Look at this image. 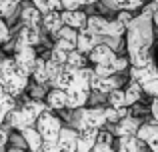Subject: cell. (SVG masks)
I'll use <instances>...</instances> for the list:
<instances>
[{"mask_svg": "<svg viewBox=\"0 0 158 152\" xmlns=\"http://www.w3.org/2000/svg\"><path fill=\"white\" fill-rule=\"evenodd\" d=\"M36 58H38V52H36V48H32V46H24V48H16L14 50L16 64L30 76H32V68H34V64H36Z\"/></svg>", "mask_w": 158, "mask_h": 152, "instance_id": "10", "label": "cell"}, {"mask_svg": "<svg viewBox=\"0 0 158 152\" xmlns=\"http://www.w3.org/2000/svg\"><path fill=\"white\" fill-rule=\"evenodd\" d=\"M82 4H80V0H62V8L64 10H78Z\"/></svg>", "mask_w": 158, "mask_h": 152, "instance_id": "36", "label": "cell"}, {"mask_svg": "<svg viewBox=\"0 0 158 152\" xmlns=\"http://www.w3.org/2000/svg\"><path fill=\"white\" fill-rule=\"evenodd\" d=\"M14 108H16V98L10 96V94L2 88V84H0V124L6 120L8 114H10Z\"/></svg>", "mask_w": 158, "mask_h": 152, "instance_id": "20", "label": "cell"}, {"mask_svg": "<svg viewBox=\"0 0 158 152\" xmlns=\"http://www.w3.org/2000/svg\"><path fill=\"white\" fill-rule=\"evenodd\" d=\"M62 70H64V64H58V62H54L52 58H46V74H48V82H52Z\"/></svg>", "mask_w": 158, "mask_h": 152, "instance_id": "30", "label": "cell"}, {"mask_svg": "<svg viewBox=\"0 0 158 152\" xmlns=\"http://www.w3.org/2000/svg\"><path fill=\"white\" fill-rule=\"evenodd\" d=\"M94 2H98V0H80V4H82V6H92Z\"/></svg>", "mask_w": 158, "mask_h": 152, "instance_id": "41", "label": "cell"}, {"mask_svg": "<svg viewBox=\"0 0 158 152\" xmlns=\"http://www.w3.org/2000/svg\"><path fill=\"white\" fill-rule=\"evenodd\" d=\"M142 92H144L142 86L136 80H128V86H126V90H124V94H126V104L128 106L136 104V102L140 100V96H142Z\"/></svg>", "mask_w": 158, "mask_h": 152, "instance_id": "24", "label": "cell"}, {"mask_svg": "<svg viewBox=\"0 0 158 152\" xmlns=\"http://www.w3.org/2000/svg\"><path fill=\"white\" fill-rule=\"evenodd\" d=\"M144 142L138 136H120L118 140V152H142Z\"/></svg>", "mask_w": 158, "mask_h": 152, "instance_id": "22", "label": "cell"}, {"mask_svg": "<svg viewBox=\"0 0 158 152\" xmlns=\"http://www.w3.org/2000/svg\"><path fill=\"white\" fill-rule=\"evenodd\" d=\"M118 56L120 54L114 52L110 46H106V44H98V46L88 54V58H90V62H94V64H112Z\"/></svg>", "mask_w": 158, "mask_h": 152, "instance_id": "12", "label": "cell"}, {"mask_svg": "<svg viewBox=\"0 0 158 152\" xmlns=\"http://www.w3.org/2000/svg\"><path fill=\"white\" fill-rule=\"evenodd\" d=\"M28 76L22 68L16 64L14 58H4L2 68H0V84L10 96L18 98L24 90L28 88Z\"/></svg>", "mask_w": 158, "mask_h": 152, "instance_id": "4", "label": "cell"}, {"mask_svg": "<svg viewBox=\"0 0 158 152\" xmlns=\"http://www.w3.org/2000/svg\"><path fill=\"white\" fill-rule=\"evenodd\" d=\"M150 116H152V124H158V98H152L150 104Z\"/></svg>", "mask_w": 158, "mask_h": 152, "instance_id": "37", "label": "cell"}, {"mask_svg": "<svg viewBox=\"0 0 158 152\" xmlns=\"http://www.w3.org/2000/svg\"><path fill=\"white\" fill-rule=\"evenodd\" d=\"M10 152H22V150H10Z\"/></svg>", "mask_w": 158, "mask_h": 152, "instance_id": "43", "label": "cell"}, {"mask_svg": "<svg viewBox=\"0 0 158 152\" xmlns=\"http://www.w3.org/2000/svg\"><path fill=\"white\" fill-rule=\"evenodd\" d=\"M144 4H146V0H116V6L120 10H130V12L142 8Z\"/></svg>", "mask_w": 158, "mask_h": 152, "instance_id": "31", "label": "cell"}, {"mask_svg": "<svg viewBox=\"0 0 158 152\" xmlns=\"http://www.w3.org/2000/svg\"><path fill=\"white\" fill-rule=\"evenodd\" d=\"M158 10L156 2H148L140 8V14L132 18V22L126 28V52L130 66L142 68L150 64V50L156 40L154 28V12Z\"/></svg>", "mask_w": 158, "mask_h": 152, "instance_id": "1", "label": "cell"}, {"mask_svg": "<svg viewBox=\"0 0 158 152\" xmlns=\"http://www.w3.org/2000/svg\"><path fill=\"white\" fill-rule=\"evenodd\" d=\"M140 126H142L140 124V118H134V116L128 114L126 118H122V120L112 128V132H116L118 136H136Z\"/></svg>", "mask_w": 158, "mask_h": 152, "instance_id": "14", "label": "cell"}, {"mask_svg": "<svg viewBox=\"0 0 158 152\" xmlns=\"http://www.w3.org/2000/svg\"><path fill=\"white\" fill-rule=\"evenodd\" d=\"M78 148V130L62 128L56 142H44L42 152H76Z\"/></svg>", "mask_w": 158, "mask_h": 152, "instance_id": "7", "label": "cell"}, {"mask_svg": "<svg viewBox=\"0 0 158 152\" xmlns=\"http://www.w3.org/2000/svg\"><path fill=\"white\" fill-rule=\"evenodd\" d=\"M64 68H70V70H80V68H86V56L78 50H72L66 58Z\"/></svg>", "mask_w": 158, "mask_h": 152, "instance_id": "26", "label": "cell"}, {"mask_svg": "<svg viewBox=\"0 0 158 152\" xmlns=\"http://www.w3.org/2000/svg\"><path fill=\"white\" fill-rule=\"evenodd\" d=\"M32 78H34V82H38V84H46V82H48L46 58H42V56L36 58V64H34V68H32Z\"/></svg>", "mask_w": 158, "mask_h": 152, "instance_id": "25", "label": "cell"}, {"mask_svg": "<svg viewBox=\"0 0 158 152\" xmlns=\"http://www.w3.org/2000/svg\"><path fill=\"white\" fill-rule=\"evenodd\" d=\"M96 142H98V130H78L76 152H92Z\"/></svg>", "mask_w": 158, "mask_h": 152, "instance_id": "16", "label": "cell"}, {"mask_svg": "<svg viewBox=\"0 0 158 152\" xmlns=\"http://www.w3.org/2000/svg\"><path fill=\"white\" fill-rule=\"evenodd\" d=\"M48 110V104L44 100H34V98H28V100H24L20 106H16L14 110H12L10 114H8V124L12 126V128L20 130L22 132L24 128H30V126L36 124V120H38V116L42 112H46Z\"/></svg>", "mask_w": 158, "mask_h": 152, "instance_id": "2", "label": "cell"}, {"mask_svg": "<svg viewBox=\"0 0 158 152\" xmlns=\"http://www.w3.org/2000/svg\"><path fill=\"white\" fill-rule=\"evenodd\" d=\"M62 22L74 30H82L88 26V16L82 10H62Z\"/></svg>", "mask_w": 158, "mask_h": 152, "instance_id": "13", "label": "cell"}, {"mask_svg": "<svg viewBox=\"0 0 158 152\" xmlns=\"http://www.w3.org/2000/svg\"><path fill=\"white\" fill-rule=\"evenodd\" d=\"M20 2H22V0H0V16H2L6 22L8 20H14Z\"/></svg>", "mask_w": 158, "mask_h": 152, "instance_id": "23", "label": "cell"}, {"mask_svg": "<svg viewBox=\"0 0 158 152\" xmlns=\"http://www.w3.org/2000/svg\"><path fill=\"white\" fill-rule=\"evenodd\" d=\"M42 16L44 14L34 4H26V6H22V10H20V22H22L24 26H40V24H42Z\"/></svg>", "mask_w": 158, "mask_h": 152, "instance_id": "15", "label": "cell"}, {"mask_svg": "<svg viewBox=\"0 0 158 152\" xmlns=\"http://www.w3.org/2000/svg\"><path fill=\"white\" fill-rule=\"evenodd\" d=\"M8 138H10V136H8V130L4 128L2 124H0V148H4V146H6Z\"/></svg>", "mask_w": 158, "mask_h": 152, "instance_id": "40", "label": "cell"}, {"mask_svg": "<svg viewBox=\"0 0 158 152\" xmlns=\"http://www.w3.org/2000/svg\"><path fill=\"white\" fill-rule=\"evenodd\" d=\"M90 78H92V70H90L88 66L74 72L72 84L64 90L66 98H68V110L84 108V104H88L90 92H92V88H90Z\"/></svg>", "mask_w": 158, "mask_h": 152, "instance_id": "5", "label": "cell"}, {"mask_svg": "<svg viewBox=\"0 0 158 152\" xmlns=\"http://www.w3.org/2000/svg\"><path fill=\"white\" fill-rule=\"evenodd\" d=\"M40 42H42L40 26H22V28L18 30L16 40H14V50H16V48H24V46L36 48Z\"/></svg>", "mask_w": 158, "mask_h": 152, "instance_id": "9", "label": "cell"}, {"mask_svg": "<svg viewBox=\"0 0 158 152\" xmlns=\"http://www.w3.org/2000/svg\"><path fill=\"white\" fill-rule=\"evenodd\" d=\"M42 24H44V28H46L50 34H56V32L64 26V22H62V12L60 10L46 12V14L42 16Z\"/></svg>", "mask_w": 158, "mask_h": 152, "instance_id": "21", "label": "cell"}, {"mask_svg": "<svg viewBox=\"0 0 158 152\" xmlns=\"http://www.w3.org/2000/svg\"><path fill=\"white\" fill-rule=\"evenodd\" d=\"M150 2H156V4H158V0H150Z\"/></svg>", "mask_w": 158, "mask_h": 152, "instance_id": "44", "label": "cell"}, {"mask_svg": "<svg viewBox=\"0 0 158 152\" xmlns=\"http://www.w3.org/2000/svg\"><path fill=\"white\" fill-rule=\"evenodd\" d=\"M130 80H136L142 90L152 98H158V36L154 40V46L150 50V64L142 68L130 66Z\"/></svg>", "mask_w": 158, "mask_h": 152, "instance_id": "3", "label": "cell"}, {"mask_svg": "<svg viewBox=\"0 0 158 152\" xmlns=\"http://www.w3.org/2000/svg\"><path fill=\"white\" fill-rule=\"evenodd\" d=\"M106 110V120L108 122H120L122 118H126L128 114V106H124V108H114V106H108V108H104Z\"/></svg>", "mask_w": 158, "mask_h": 152, "instance_id": "28", "label": "cell"}, {"mask_svg": "<svg viewBox=\"0 0 158 152\" xmlns=\"http://www.w3.org/2000/svg\"><path fill=\"white\" fill-rule=\"evenodd\" d=\"M92 152H114L112 144H104V142H96V146L92 148Z\"/></svg>", "mask_w": 158, "mask_h": 152, "instance_id": "38", "label": "cell"}, {"mask_svg": "<svg viewBox=\"0 0 158 152\" xmlns=\"http://www.w3.org/2000/svg\"><path fill=\"white\" fill-rule=\"evenodd\" d=\"M110 24H112V20H108L100 14H92V16H88V26L86 28L96 32L98 36H108L110 34Z\"/></svg>", "mask_w": 158, "mask_h": 152, "instance_id": "17", "label": "cell"}, {"mask_svg": "<svg viewBox=\"0 0 158 152\" xmlns=\"http://www.w3.org/2000/svg\"><path fill=\"white\" fill-rule=\"evenodd\" d=\"M106 120V110L96 106V108H80V120H78V130H100Z\"/></svg>", "mask_w": 158, "mask_h": 152, "instance_id": "8", "label": "cell"}, {"mask_svg": "<svg viewBox=\"0 0 158 152\" xmlns=\"http://www.w3.org/2000/svg\"><path fill=\"white\" fill-rule=\"evenodd\" d=\"M132 18H134V16H132V12H130V10H120V12H118V16H116V20H120V22H122L126 28H128V24L132 22Z\"/></svg>", "mask_w": 158, "mask_h": 152, "instance_id": "34", "label": "cell"}, {"mask_svg": "<svg viewBox=\"0 0 158 152\" xmlns=\"http://www.w3.org/2000/svg\"><path fill=\"white\" fill-rule=\"evenodd\" d=\"M46 86H44V84H38V82H36V86H32V88H30V96L32 98H34V100H40V98H46Z\"/></svg>", "mask_w": 158, "mask_h": 152, "instance_id": "33", "label": "cell"}, {"mask_svg": "<svg viewBox=\"0 0 158 152\" xmlns=\"http://www.w3.org/2000/svg\"><path fill=\"white\" fill-rule=\"evenodd\" d=\"M2 60H4V58H2V56H0V68H2Z\"/></svg>", "mask_w": 158, "mask_h": 152, "instance_id": "42", "label": "cell"}, {"mask_svg": "<svg viewBox=\"0 0 158 152\" xmlns=\"http://www.w3.org/2000/svg\"><path fill=\"white\" fill-rule=\"evenodd\" d=\"M20 134H22V136H24V140H26L28 150H32V152H42L44 138L40 136V132L34 128V126H30V128H24Z\"/></svg>", "mask_w": 158, "mask_h": 152, "instance_id": "18", "label": "cell"}, {"mask_svg": "<svg viewBox=\"0 0 158 152\" xmlns=\"http://www.w3.org/2000/svg\"><path fill=\"white\" fill-rule=\"evenodd\" d=\"M8 140H10L14 146H20V148H28V144H26V140H24V136H10Z\"/></svg>", "mask_w": 158, "mask_h": 152, "instance_id": "39", "label": "cell"}, {"mask_svg": "<svg viewBox=\"0 0 158 152\" xmlns=\"http://www.w3.org/2000/svg\"><path fill=\"white\" fill-rule=\"evenodd\" d=\"M112 132L110 130H98V142H104V144H112Z\"/></svg>", "mask_w": 158, "mask_h": 152, "instance_id": "35", "label": "cell"}, {"mask_svg": "<svg viewBox=\"0 0 158 152\" xmlns=\"http://www.w3.org/2000/svg\"><path fill=\"white\" fill-rule=\"evenodd\" d=\"M108 104L114 106V108H124V106H128L126 104V94H124V90H120V88L112 90V92L108 94Z\"/></svg>", "mask_w": 158, "mask_h": 152, "instance_id": "29", "label": "cell"}, {"mask_svg": "<svg viewBox=\"0 0 158 152\" xmlns=\"http://www.w3.org/2000/svg\"><path fill=\"white\" fill-rule=\"evenodd\" d=\"M36 130L40 132V136L44 138V142H56L58 136H60V130H62V124H60V118L54 116L52 110L48 108L46 112H42L36 120Z\"/></svg>", "mask_w": 158, "mask_h": 152, "instance_id": "6", "label": "cell"}, {"mask_svg": "<svg viewBox=\"0 0 158 152\" xmlns=\"http://www.w3.org/2000/svg\"><path fill=\"white\" fill-rule=\"evenodd\" d=\"M46 104L50 110H64L68 108V98H66V92L60 88H54L46 94Z\"/></svg>", "mask_w": 158, "mask_h": 152, "instance_id": "19", "label": "cell"}, {"mask_svg": "<svg viewBox=\"0 0 158 152\" xmlns=\"http://www.w3.org/2000/svg\"><path fill=\"white\" fill-rule=\"evenodd\" d=\"M98 44H102V38L96 34V32H92L90 28H82V30L78 32V40H76V50L78 52L90 54Z\"/></svg>", "mask_w": 158, "mask_h": 152, "instance_id": "11", "label": "cell"}, {"mask_svg": "<svg viewBox=\"0 0 158 152\" xmlns=\"http://www.w3.org/2000/svg\"><path fill=\"white\" fill-rule=\"evenodd\" d=\"M12 38V32H10V26H8V22L0 16V44L8 42V40Z\"/></svg>", "mask_w": 158, "mask_h": 152, "instance_id": "32", "label": "cell"}, {"mask_svg": "<svg viewBox=\"0 0 158 152\" xmlns=\"http://www.w3.org/2000/svg\"><path fill=\"white\" fill-rule=\"evenodd\" d=\"M30 2L34 4L42 14L52 12V10H60L62 8V0H30Z\"/></svg>", "mask_w": 158, "mask_h": 152, "instance_id": "27", "label": "cell"}]
</instances>
